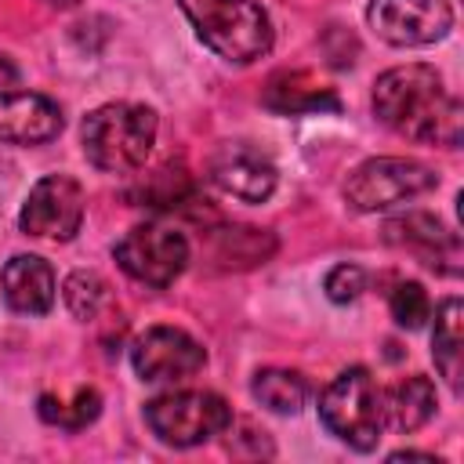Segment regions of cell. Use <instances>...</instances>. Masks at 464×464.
I'll return each instance as SVG.
<instances>
[{
  "label": "cell",
  "mask_w": 464,
  "mask_h": 464,
  "mask_svg": "<svg viewBox=\"0 0 464 464\" xmlns=\"http://www.w3.org/2000/svg\"><path fill=\"white\" fill-rule=\"evenodd\" d=\"M254 399L261 406H268L272 413H297L308 399V381L297 373V370H279V366H268V370H257L254 373V384H250Z\"/></svg>",
  "instance_id": "cell-18"
},
{
  "label": "cell",
  "mask_w": 464,
  "mask_h": 464,
  "mask_svg": "<svg viewBox=\"0 0 464 464\" xmlns=\"http://www.w3.org/2000/svg\"><path fill=\"white\" fill-rule=\"evenodd\" d=\"M319 417L344 446L362 453L373 450L384 431V402L370 370L352 366L337 373L319 395Z\"/></svg>",
  "instance_id": "cell-4"
},
{
  "label": "cell",
  "mask_w": 464,
  "mask_h": 464,
  "mask_svg": "<svg viewBox=\"0 0 464 464\" xmlns=\"http://www.w3.org/2000/svg\"><path fill=\"white\" fill-rule=\"evenodd\" d=\"M130 362L141 381L163 384V381H185V377L199 373L207 362V352L192 334H185L178 326H149L134 341Z\"/></svg>",
  "instance_id": "cell-10"
},
{
  "label": "cell",
  "mask_w": 464,
  "mask_h": 464,
  "mask_svg": "<svg viewBox=\"0 0 464 464\" xmlns=\"http://www.w3.org/2000/svg\"><path fill=\"white\" fill-rule=\"evenodd\" d=\"M102 410V395L94 388H76V395L65 402V399H54V395H40V417L47 424H58V428H69V431H80L87 428Z\"/></svg>",
  "instance_id": "cell-19"
},
{
  "label": "cell",
  "mask_w": 464,
  "mask_h": 464,
  "mask_svg": "<svg viewBox=\"0 0 464 464\" xmlns=\"http://www.w3.org/2000/svg\"><path fill=\"white\" fill-rule=\"evenodd\" d=\"M156 112L149 105L138 102H109L98 105L87 120H83V152L98 170L109 174H127L138 170L152 145H156Z\"/></svg>",
  "instance_id": "cell-2"
},
{
  "label": "cell",
  "mask_w": 464,
  "mask_h": 464,
  "mask_svg": "<svg viewBox=\"0 0 464 464\" xmlns=\"http://www.w3.org/2000/svg\"><path fill=\"white\" fill-rule=\"evenodd\" d=\"M435 185H439V178L431 174V167H424L417 160H406V156H373V160L359 163L348 174L344 199L359 214H377V210L410 203V199L424 196Z\"/></svg>",
  "instance_id": "cell-5"
},
{
  "label": "cell",
  "mask_w": 464,
  "mask_h": 464,
  "mask_svg": "<svg viewBox=\"0 0 464 464\" xmlns=\"http://www.w3.org/2000/svg\"><path fill=\"white\" fill-rule=\"evenodd\" d=\"M62 109L29 91H0V145H44L58 138Z\"/></svg>",
  "instance_id": "cell-12"
},
{
  "label": "cell",
  "mask_w": 464,
  "mask_h": 464,
  "mask_svg": "<svg viewBox=\"0 0 464 464\" xmlns=\"http://www.w3.org/2000/svg\"><path fill=\"white\" fill-rule=\"evenodd\" d=\"M112 254L130 279L145 286H170L188 265V239L174 225L145 221V225H134L116 243Z\"/></svg>",
  "instance_id": "cell-7"
},
{
  "label": "cell",
  "mask_w": 464,
  "mask_h": 464,
  "mask_svg": "<svg viewBox=\"0 0 464 464\" xmlns=\"http://www.w3.org/2000/svg\"><path fill=\"white\" fill-rule=\"evenodd\" d=\"M384 239L392 246H402V250L417 254L431 268H442V261H457L460 257L457 236L439 218H431V214H402V218H392L384 225Z\"/></svg>",
  "instance_id": "cell-14"
},
{
  "label": "cell",
  "mask_w": 464,
  "mask_h": 464,
  "mask_svg": "<svg viewBox=\"0 0 464 464\" xmlns=\"http://www.w3.org/2000/svg\"><path fill=\"white\" fill-rule=\"evenodd\" d=\"M14 83H18V69H14V62L7 54H0V91L4 87H14Z\"/></svg>",
  "instance_id": "cell-23"
},
{
  "label": "cell",
  "mask_w": 464,
  "mask_h": 464,
  "mask_svg": "<svg viewBox=\"0 0 464 464\" xmlns=\"http://www.w3.org/2000/svg\"><path fill=\"white\" fill-rule=\"evenodd\" d=\"M431 315V301H428V290L420 283H399L392 290V319L406 330H417L424 326V319Z\"/></svg>",
  "instance_id": "cell-21"
},
{
  "label": "cell",
  "mask_w": 464,
  "mask_h": 464,
  "mask_svg": "<svg viewBox=\"0 0 464 464\" xmlns=\"http://www.w3.org/2000/svg\"><path fill=\"white\" fill-rule=\"evenodd\" d=\"M323 286H326V297L334 304H348V301H355L366 290V272L359 265H337V268L326 272Z\"/></svg>",
  "instance_id": "cell-22"
},
{
  "label": "cell",
  "mask_w": 464,
  "mask_h": 464,
  "mask_svg": "<svg viewBox=\"0 0 464 464\" xmlns=\"http://www.w3.org/2000/svg\"><path fill=\"white\" fill-rule=\"evenodd\" d=\"M65 304L76 319H94L105 304V283L94 272H72L65 279Z\"/></svg>",
  "instance_id": "cell-20"
},
{
  "label": "cell",
  "mask_w": 464,
  "mask_h": 464,
  "mask_svg": "<svg viewBox=\"0 0 464 464\" xmlns=\"http://www.w3.org/2000/svg\"><path fill=\"white\" fill-rule=\"evenodd\" d=\"M44 4H51V7H72L76 0H44Z\"/></svg>",
  "instance_id": "cell-24"
},
{
  "label": "cell",
  "mask_w": 464,
  "mask_h": 464,
  "mask_svg": "<svg viewBox=\"0 0 464 464\" xmlns=\"http://www.w3.org/2000/svg\"><path fill=\"white\" fill-rule=\"evenodd\" d=\"M370 29L392 47H424L453 29L450 0H370Z\"/></svg>",
  "instance_id": "cell-8"
},
{
  "label": "cell",
  "mask_w": 464,
  "mask_h": 464,
  "mask_svg": "<svg viewBox=\"0 0 464 464\" xmlns=\"http://www.w3.org/2000/svg\"><path fill=\"white\" fill-rule=\"evenodd\" d=\"M431 355L439 373L450 381V388H460V355H464V304L457 297H446L435 308V334H431Z\"/></svg>",
  "instance_id": "cell-17"
},
{
  "label": "cell",
  "mask_w": 464,
  "mask_h": 464,
  "mask_svg": "<svg viewBox=\"0 0 464 464\" xmlns=\"http://www.w3.org/2000/svg\"><path fill=\"white\" fill-rule=\"evenodd\" d=\"M152 435L167 446H199L232 424V410L214 392H167L145 406Z\"/></svg>",
  "instance_id": "cell-6"
},
{
  "label": "cell",
  "mask_w": 464,
  "mask_h": 464,
  "mask_svg": "<svg viewBox=\"0 0 464 464\" xmlns=\"http://www.w3.org/2000/svg\"><path fill=\"white\" fill-rule=\"evenodd\" d=\"M196 36L225 62L250 65L272 51V22L254 0H178Z\"/></svg>",
  "instance_id": "cell-3"
},
{
  "label": "cell",
  "mask_w": 464,
  "mask_h": 464,
  "mask_svg": "<svg viewBox=\"0 0 464 464\" xmlns=\"http://www.w3.org/2000/svg\"><path fill=\"white\" fill-rule=\"evenodd\" d=\"M80 221H83V188L65 174L40 178L29 188L18 214V228L25 236L58 239V243L72 239L80 232Z\"/></svg>",
  "instance_id": "cell-9"
},
{
  "label": "cell",
  "mask_w": 464,
  "mask_h": 464,
  "mask_svg": "<svg viewBox=\"0 0 464 464\" xmlns=\"http://www.w3.org/2000/svg\"><path fill=\"white\" fill-rule=\"evenodd\" d=\"M373 112L388 130L410 141L446 149L460 141V102L446 91L442 76L431 65L413 62L381 72L373 83Z\"/></svg>",
  "instance_id": "cell-1"
},
{
  "label": "cell",
  "mask_w": 464,
  "mask_h": 464,
  "mask_svg": "<svg viewBox=\"0 0 464 464\" xmlns=\"http://www.w3.org/2000/svg\"><path fill=\"white\" fill-rule=\"evenodd\" d=\"M0 286L11 312L44 315L54 304V272L36 254H14L0 272Z\"/></svg>",
  "instance_id": "cell-13"
},
{
  "label": "cell",
  "mask_w": 464,
  "mask_h": 464,
  "mask_svg": "<svg viewBox=\"0 0 464 464\" xmlns=\"http://www.w3.org/2000/svg\"><path fill=\"white\" fill-rule=\"evenodd\" d=\"M210 178L221 192L243 199V203H261L276 188V167L268 156L243 141H228L210 156Z\"/></svg>",
  "instance_id": "cell-11"
},
{
  "label": "cell",
  "mask_w": 464,
  "mask_h": 464,
  "mask_svg": "<svg viewBox=\"0 0 464 464\" xmlns=\"http://www.w3.org/2000/svg\"><path fill=\"white\" fill-rule=\"evenodd\" d=\"M381 402H384V424H392L395 431H417L435 413V384L413 373L392 384L388 392H381Z\"/></svg>",
  "instance_id": "cell-16"
},
{
  "label": "cell",
  "mask_w": 464,
  "mask_h": 464,
  "mask_svg": "<svg viewBox=\"0 0 464 464\" xmlns=\"http://www.w3.org/2000/svg\"><path fill=\"white\" fill-rule=\"evenodd\" d=\"M261 102L279 116H308V112H337L341 98L334 87L315 80L312 72H276L261 94Z\"/></svg>",
  "instance_id": "cell-15"
}]
</instances>
